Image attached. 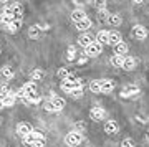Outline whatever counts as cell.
Returning a JSON list of instances; mask_svg holds the SVG:
<instances>
[{"label":"cell","mask_w":149,"mask_h":147,"mask_svg":"<svg viewBox=\"0 0 149 147\" xmlns=\"http://www.w3.org/2000/svg\"><path fill=\"white\" fill-rule=\"evenodd\" d=\"M2 74H3L7 79H10L12 76H13V71H12L10 66H3V68H2Z\"/></svg>","instance_id":"28"},{"label":"cell","mask_w":149,"mask_h":147,"mask_svg":"<svg viewBox=\"0 0 149 147\" xmlns=\"http://www.w3.org/2000/svg\"><path fill=\"white\" fill-rule=\"evenodd\" d=\"M45 144H47L45 139H37V141L32 144V147H45Z\"/></svg>","instance_id":"33"},{"label":"cell","mask_w":149,"mask_h":147,"mask_svg":"<svg viewBox=\"0 0 149 147\" xmlns=\"http://www.w3.org/2000/svg\"><path fill=\"white\" fill-rule=\"evenodd\" d=\"M134 66H136V60H134V58H131V56L124 58L123 68H124V69H128V71H131V69H134Z\"/></svg>","instance_id":"17"},{"label":"cell","mask_w":149,"mask_h":147,"mask_svg":"<svg viewBox=\"0 0 149 147\" xmlns=\"http://www.w3.org/2000/svg\"><path fill=\"white\" fill-rule=\"evenodd\" d=\"M90 26H91V20H90V18H85V20H81V21H76V28H78L80 32L88 30Z\"/></svg>","instance_id":"18"},{"label":"cell","mask_w":149,"mask_h":147,"mask_svg":"<svg viewBox=\"0 0 149 147\" xmlns=\"http://www.w3.org/2000/svg\"><path fill=\"white\" fill-rule=\"evenodd\" d=\"M52 103H53V106H55V109H56V111H61L65 107V104H66L63 98H58V96H56V98H53V99H52Z\"/></svg>","instance_id":"20"},{"label":"cell","mask_w":149,"mask_h":147,"mask_svg":"<svg viewBox=\"0 0 149 147\" xmlns=\"http://www.w3.org/2000/svg\"><path fill=\"white\" fill-rule=\"evenodd\" d=\"M108 23L109 25H113V26H118V25H121V17L119 15H109V18H108Z\"/></svg>","instance_id":"22"},{"label":"cell","mask_w":149,"mask_h":147,"mask_svg":"<svg viewBox=\"0 0 149 147\" xmlns=\"http://www.w3.org/2000/svg\"><path fill=\"white\" fill-rule=\"evenodd\" d=\"M101 50H103V45L100 42H95L88 48H85V55L86 56H98V55H101Z\"/></svg>","instance_id":"2"},{"label":"cell","mask_w":149,"mask_h":147,"mask_svg":"<svg viewBox=\"0 0 149 147\" xmlns=\"http://www.w3.org/2000/svg\"><path fill=\"white\" fill-rule=\"evenodd\" d=\"M114 89V83L111 79H101V93H111Z\"/></svg>","instance_id":"12"},{"label":"cell","mask_w":149,"mask_h":147,"mask_svg":"<svg viewBox=\"0 0 149 147\" xmlns=\"http://www.w3.org/2000/svg\"><path fill=\"white\" fill-rule=\"evenodd\" d=\"M78 43H80L83 48H88L91 45V43H95L93 42V37L91 35H88V33H85V35H81L80 38H78Z\"/></svg>","instance_id":"10"},{"label":"cell","mask_w":149,"mask_h":147,"mask_svg":"<svg viewBox=\"0 0 149 147\" xmlns=\"http://www.w3.org/2000/svg\"><path fill=\"white\" fill-rule=\"evenodd\" d=\"M121 147H134V142L131 141V139H124V141L121 142Z\"/></svg>","instance_id":"34"},{"label":"cell","mask_w":149,"mask_h":147,"mask_svg":"<svg viewBox=\"0 0 149 147\" xmlns=\"http://www.w3.org/2000/svg\"><path fill=\"white\" fill-rule=\"evenodd\" d=\"M45 111H50V112H53V111H56V109H55L53 103H47V104H45Z\"/></svg>","instance_id":"35"},{"label":"cell","mask_w":149,"mask_h":147,"mask_svg":"<svg viewBox=\"0 0 149 147\" xmlns=\"http://www.w3.org/2000/svg\"><path fill=\"white\" fill-rule=\"evenodd\" d=\"M30 132H32V127L28 126L27 122H18V124H17V134H18V136L25 137L27 134H30Z\"/></svg>","instance_id":"6"},{"label":"cell","mask_w":149,"mask_h":147,"mask_svg":"<svg viewBox=\"0 0 149 147\" xmlns=\"http://www.w3.org/2000/svg\"><path fill=\"white\" fill-rule=\"evenodd\" d=\"M66 144H68L70 147H76V146H80L81 144V141H83V136H81L80 132H76V131H73V132H70L68 136H66Z\"/></svg>","instance_id":"1"},{"label":"cell","mask_w":149,"mask_h":147,"mask_svg":"<svg viewBox=\"0 0 149 147\" xmlns=\"http://www.w3.org/2000/svg\"><path fill=\"white\" fill-rule=\"evenodd\" d=\"M128 53V45L124 42H121V43H118V45H114V55H126Z\"/></svg>","instance_id":"15"},{"label":"cell","mask_w":149,"mask_h":147,"mask_svg":"<svg viewBox=\"0 0 149 147\" xmlns=\"http://www.w3.org/2000/svg\"><path fill=\"white\" fill-rule=\"evenodd\" d=\"M134 2H136V3H141V2H144V0H134Z\"/></svg>","instance_id":"36"},{"label":"cell","mask_w":149,"mask_h":147,"mask_svg":"<svg viewBox=\"0 0 149 147\" xmlns=\"http://www.w3.org/2000/svg\"><path fill=\"white\" fill-rule=\"evenodd\" d=\"M90 116H91V119H93V121H101L103 117L106 116V112H104L103 107H91Z\"/></svg>","instance_id":"5"},{"label":"cell","mask_w":149,"mask_h":147,"mask_svg":"<svg viewBox=\"0 0 149 147\" xmlns=\"http://www.w3.org/2000/svg\"><path fill=\"white\" fill-rule=\"evenodd\" d=\"M12 12H13V15H15V18H20L22 13H23V8H22L20 3H13L12 5Z\"/></svg>","instance_id":"24"},{"label":"cell","mask_w":149,"mask_h":147,"mask_svg":"<svg viewBox=\"0 0 149 147\" xmlns=\"http://www.w3.org/2000/svg\"><path fill=\"white\" fill-rule=\"evenodd\" d=\"M133 35H134V38H138V40H144V38L148 37V30L141 25H136L133 28Z\"/></svg>","instance_id":"7"},{"label":"cell","mask_w":149,"mask_h":147,"mask_svg":"<svg viewBox=\"0 0 149 147\" xmlns=\"http://www.w3.org/2000/svg\"><path fill=\"white\" fill-rule=\"evenodd\" d=\"M15 96H17V93H8V94L2 96V106H3V107H12Z\"/></svg>","instance_id":"8"},{"label":"cell","mask_w":149,"mask_h":147,"mask_svg":"<svg viewBox=\"0 0 149 147\" xmlns=\"http://www.w3.org/2000/svg\"><path fill=\"white\" fill-rule=\"evenodd\" d=\"M66 58H68V61H73L74 58H76V48L70 46L68 48V56H66Z\"/></svg>","instance_id":"30"},{"label":"cell","mask_w":149,"mask_h":147,"mask_svg":"<svg viewBox=\"0 0 149 147\" xmlns=\"http://www.w3.org/2000/svg\"><path fill=\"white\" fill-rule=\"evenodd\" d=\"M121 42H123L121 33L116 32V30L109 32V45H118V43H121Z\"/></svg>","instance_id":"13"},{"label":"cell","mask_w":149,"mask_h":147,"mask_svg":"<svg viewBox=\"0 0 149 147\" xmlns=\"http://www.w3.org/2000/svg\"><path fill=\"white\" fill-rule=\"evenodd\" d=\"M58 76L61 79H66V78H70V71L66 68H60L58 69Z\"/></svg>","instance_id":"31"},{"label":"cell","mask_w":149,"mask_h":147,"mask_svg":"<svg viewBox=\"0 0 149 147\" xmlns=\"http://www.w3.org/2000/svg\"><path fill=\"white\" fill-rule=\"evenodd\" d=\"M93 3H95V7L98 8V10H103V8H104V5H106V0H95Z\"/></svg>","instance_id":"32"},{"label":"cell","mask_w":149,"mask_h":147,"mask_svg":"<svg viewBox=\"0 0 149 147\" xmlns=\"http://www.w3.org/2000/svg\"><path fill=\"white\" fill-rule=\"evenodd\" d=\"M70 94H71V98H74V99H80V98H83V88H76V89H73Z\"/></svg>","instance_id":"26"},{"label":"cell","mask_w":149,"mask_h":147,"mask_svg":"<svg viewBox=\"0 0 149 147\" xmlns=\"http://www.w3.org/2000/svg\"><path fill=\"white\" fill-rule=\"evenodd\" d=\"M2 2H3V3H5V2H8V0H2Z\"/></svg>","instance_id":"38"},{"label":"cell","mask_w":149,"mask_h":147,"mask_svg":"<svg viewBox=\"0 0 149 147\" xmlns=\"http://www.w3.org/2000/svg\"><path fill=\"white\" fill-rule=\"evenodd\" d=\"M20 26H22V18H15L10 25H7V32L8 33H15Z\"/></svg>","instance_id":"14"},{"label":"cell","mask_w":149,"mask_h":147,"mask_svg":"<svg viewBox=\"0 0 149 147\" xmlns=\"http://www.w3.org/2000/svg\"><path fill=\"white\" fill-rule=\"evenodd\" d=\"M96 40L101 43V45H104V43H109V32H104V30H101V32L96 35Z\"/></svg>","instance_id":"16"},{"label":"cell","mask_w":149,"mask_h":147,"mask_svg":"<svg viewBox=\"0 0 149 147\" xmlns=\"http://www.w3.org/2000/svg\"><path fill=\"white\" fill-rule=\"evenodd\" d=\"M15 15H13V12H12V7H5L3 12H2V21H3V25H10L12 21H13Z\"/></svg>","instance_id":"3"},{"label":"cell","mask_w":149,"mask_h":147,"mask_svg":"<svg viewBox=\"0 0 149 147\" xmlns=\"http://www.w3.org/2000/svg\"><path fill=\"white\" fill-rule=\"evenodd\" d=\"M109 15H111V13H108V10L106 8H103V10H98V18H100V20H106L108 21V18H109Z\"/></svg>","instance_id":"25"},{"label":"cell","mask_w":149,"mask_h":147,"mask_svg":"<svg viewBox=\"0 0 149 147\" xmlns=\"http://www.w3.org/2000/svg\"><path fill=\"white\" fill-rule=\"evenodd\" d=\"M104 131H106L108 134H116V132L119 131V126H118L116 121H108L106 124H104Z\"/></svg>","instance_id":"11"},{"label":"cell","mask_w":149,"mask_h":147,"mask_svg":"<svg viewBox=\"0 0 149 147\" xmlns=\"http://www.w3.org/2000/svg\"><path fill=\"white\" fill-rule=\"evenodd\" d=\"M40 26L38 25H33V26H30V30H28V37L30 38H38V35H40Z\"/></svg>","instance_id":"23"},{"label":"cell","mask_w":149,"mask_h":147,"mask_svg":"<svg viewBox=\"0 0 149 147\" xmlns=\"http://www.w3.org/2000/svg\"><path fill=\"white\" fill-rule=\"evenodd\" d=\"M32 79L33 81H40V79L43 78V71H40V69H35V71H32Z\"/></svg>","instance_id":"29"},{"label":"cell","mask_w":149,"mask_h":147,"mask_svg":"<svg viewBox=\"0 0 149 147\" xmlns=\"http://www.w3.org/2000/svg\"><path fill=\"white\" fill-rule=\"evenodd\" d=\"M109 61H111L113 66H121V68H123V63H124V56H121V55H113Z\"/></svg>","instance_id":"19"},{"label":"cell","mask_w":149,"mask_h":147,"mask_svg":"<svg viewBox=\"0 0 149 147\" xmlns=\"http://www.w3.org/2000/svg\"><path fill=\"white\" fill-rule=\"evenodd\" d=\"M23 141L27 142V144H33V142L37 141V136H35V132H30V134H27V136L23 137Z\"/></svg>","instance_id":"27"},{"label":"cell","mask_w":149,"mask_h":147,"mask_svg":"<svg viewBox=\"0 0 149 147\" xmlns=\"http://www.w3.org/2000/svg\"><path fill=\"white\" fill-rule=\"evenodd\" d=\"M146 139H148V141H149V132H148V134H146Z\"/></svg>","instance_id":"37"},{"label":"cell","mask_w":149,"mask_h":147,"mask_svg":"<svg viewBox=\"0 0 149 147\" xmlns=\"http://www.w3.org/2000/svg\"><path fill=\"white\" fill-rule=\"evenodd\" d=\"M90 89L93 91V93H101V81H100V79H95V81H91Z\"/></svg>","instance_id":"21"},{"label":"cell","mask_w":149,"mask_h":147,"mask_svg":"<svg viewBox=\"0 0 149 147\" xmlns=\"http://www.w3.org/2000/svg\"><path fill=\"white\" fill-rule=\"evenodd\" d=\"M85 18H88L85 13V10H81V8H78V10H73L71 12V20L76 23V21H81V20H85Z\"/></svg>","instance_id":"9"},{"label":"cell","mask_w":149,"mask_h":147,"mask_svg":"<svg viewBox=\"0 0 149 147\" xmlns=\"http://www.w3.org/2000/svg\"><path fill=\"white\" fill-rule=\"evenodd\" d=\"M139 94V88L138 86H126L124 89L121 91L123 98H134V96Z\"/></svg>","instance_id":"4"}]
</instances>
